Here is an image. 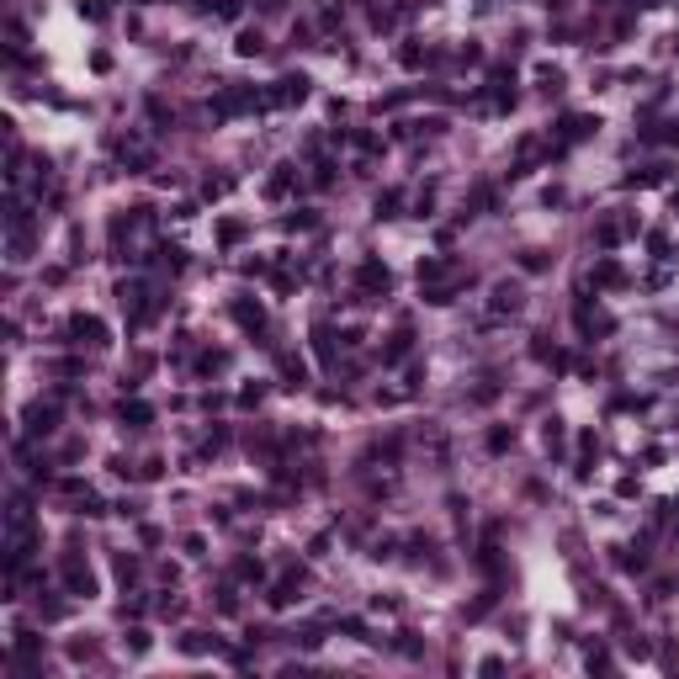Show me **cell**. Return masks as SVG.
Here are the masks:
<instances>
[{
    "mask_svg": "<svg viewBox=\"0 0 679 679\" xmlns=\"http://www.w3.org/2000/svg\"><path fill=\"white\" fill-rule=\"evenodd\" d=\"M64 340L70 345H91V350H101L106 345V324L96 314H70L64 319Z\"/></svg>",
    "mask_w": 679,
    "mask_h": 679,
    "instance_id": "6da1fadb",
    "label": "cell"
},
{
    "mask_svg": "<svg viewBox=\"0 0 679 679\" xmlns=\"http://www.w3.org/2000/svg\"><path fill=\"white\" fill-rule=\"evenodd\" d=\"M355 287H361V292H372V297H387V292H393V271H387L382 260H361Z\"/></svg>",
    "mask_w": 679,
    "mask_h": 679,
    "instance_id": "7a4b0ae2",
    "label": "cell"
},
{
    "mask_svg": "<svg viewBox=\"0 0 679 679\" xmlns=\"http://www.w3.org/2000/svg\"><path fill=\"white\" fill-rule=\"evenodd\" d=\"M64 589H70V595H80V600L96 595V573L74 558V552H64Z\"/></svg>",
    "mask_w": 679,
    "mask_h": 679,
    "instance_id": "3957f363",
    "label": "cell"
},
{
    "mask_svg": "<svg viewBox=\"0 0 679 679\" xmlns=\"http://www.w3.org/2000/svg\"><path fill=\"white\" fill-rule=\"evenodd\" d=\"M308 85H314L308 74H282L271 96H276V106H297V101H308Z\"/></svg>",
    "mask_w": 679,
    "mask_h": 679,
    "instance_id": "277c9868",
    "label": "cell"
},
{
    "mask_svg": "<svg viewBox=\"0 0 679 679\" xmlns=\"http://www.w3.org/2000/svg\"><path fill=\"white\" fill-rule=\"evenodd\" d=\"M276 372H282V387H308V361H303V355L282 350V355H276Z\"/></svg>",
    "mask_w": 679,
    "mask_h": 679,
    "instance_id": "5b68a950",
    "label": "cell"
},
{
    "mask_svg": "<svg viewBox=\"0 0 679 679\" xmlns=\"http://www.w3.org/2000/svg\"><path fill=\"white\" fill-rule=\"evenodd\" d=\"M228 314H233V324H244V329H260V324H265V308L250 303V297H233Z\"/></svg>",
    "mask_w": 679,
    "mask_h": 679,
    "instance_id": "8992f818",
    "label": "cell"
},
{
    "mask_svg": "<svg viewBox=\"0 0 679 679\" xmlns=\"http://www.w3.org/2000/svg\"><path fill=\"white\" fill-rule=\"evenodd\" d=\"M297 589H303V573H287L282 584H276L271 595H265V600H271V610H287V605L297 600Z\"/></svg>",
    "mask_w": 679,
    "mask_h": 679,
    "instance_id": "52a82bcc",
    "label": "cell"
},
{
    "mask_svg": "<svg viewBox=\"0 0 679 679\" xmlns=\"http://www.w3.org/2000/svg\"><path fill=\"white\" fill-rule=\"evenodd\" d=\"M409 345H414V335H409V329H398V335L382 345V366H398V361L409 355Z\"/></svg>",
    "mask_w": 679,
    "mask_h": 679,
    "instance_id": "ba28073f",
    "label": "cell"
},
{
    "mask_svg": "<svg viewBox=\"0 0 679 679\" xmlns=\"http://www.w3.org/2000/svg\"><path fill=\"white\" fill-rule=\"evenodd\" d=\"M175 648L186 653V658H197V653H207V648H218L213 637H207V631H181V637H175Z\"/></svg>",
    "mask_w": 679,
    "mask_h": 679,
    "instance_id": "9c48e42d",
    "label": "cell"
},
{
    "mask_svg": "<svg viewBox=\"0 0 679 679\" xmlns=\"http://www.w3.org/2000/svg\"><path fill=\"white\" fill-rule=\"evenodd\" d=\"M149 419H154L149 404H138V398H133V404H122V430H143Z\"/></svg>",
    "mask_w": 679,
    "mask_h": 679,
    "instance_id": "30bf717a",
    "label": "cell"
},
{
    "mask_svg": "<svg viewBox=\"0 0 679 679\" xmlns=\"http://www.w3.org/2000/svg\"><path fill=\"white\" fill-rule=\"evenodd\" d=\"M520 308V287L515 282H499L494 287V314H515Z\"/></svg>",
    "mask_w": 679,
    "mask_h": 679,
    "instance_id": "8fae6325",
    "label": "cell"
},
{
    "mask_svg": "<svg viewBox=\"0 0 679 679\" xmlns=\"http://www.w3.org/2000/svg\"><path fill=\"white\" fill-rule=\"evenodd\" d=\"M541 446H547L552 456H558L568 446V430H563V419H541Z\"/></svg>",
    "mask_w": 679,
    "mask_h": 679,
    "instance_id": "7c38bea8",
    "label": "cell"
},
{
    "mask_svg": "<svg viewBox=\"0 0 679 679\" xmlns=\"http://www.w3.org/2000/svg\"><path fill=\"white\" fill-rule=\"evenodd\" d=\"M287 192H292V165H276V175L265 181V197H271V202H282Z\"/></svg>",
    "mask_w": 679,
    "mask_h": 679,
    "instance_id": "4fadbf2b",
    "label": "cell"
},
{
    "mask_svg": "<svg viewBox=\"0 0 679 679\" xmlns=\"http://www.w3.org/2000/svg\"><path fill=\"white\" fill-rule=\"evenodd\" d=\"M589 282H595V287H621L626 276H621V265H616V260H600L595 271H589Z\"/></svg>",
    "mask_w": 679,
    "mask_h": 679,
    "instance_id": "5bb4252c",
    "label": "cell"
},
{
    "mask_svg": "<svg viewBox=\"0 0 679 679\" xmlns=\"http://www.w3.org/2000/svg\"><path fill=\"white\" fill-rule=\"evenodd\" d=\"M27 430H32V436H48V430H53V409L32 404V409H27Z\"/></svg>",
    "mask_w": 679,
    "mask_h": 679,
    "instance_id": "9a60e30c",
    "label": "cell"
},
{
    "mask_svg": "<svg viewBox=\"0 0 679 679\" xmlns=\"http://www.w3.org/2000/svg\"><path fill=\"white\" fill-rule=\"evenodd\" d=\"M239 239H244V218H223V223H218V244H223V250H233Z\"/></svg>",
    "mask_w": 679,
    "mask_h": 679,
    "instance_id": "2e32d148",
    "label": "cell"
},
{
    "mask_svg": "<svg viewBox=\"0 0 679 679\" xmlns=\"http://www.w3.org/2000/svg\"><path fill=\"white\" fill-rule=\"evenodd\" d=\"M233 48H239V53H244V59H255V53H260V48H265V38H260V27H244V32H239V43H233Z\"/></svg>",
    "mask_w": 679,
    "mask_h": 679,
    "instance_id": "e0dca14e",
    "label": "cell"
},
{
    "mask_svg": "<svg viewBox=\"0 0 679 679\" xmlns=\"http://www.w3.org/2000/svg\"><path fill=\"white\" fill-rule=\"evenodd\" d=\"M509 446H515V430H509V425H494V430H488V451H494V456H504Z\"/></svg>",
    "mask_w": 679,
    "mask_h": 679,
    "instance_id": "ac0fdd59",
    "label": "cell"
},
{
    "mask_svg": "<svg viewBox=\"0 0 679 679\" xmlns=\"http://www.w3.org/2000/svg\"><path fill=\"white\" fill-rule=\"evenodd\" d=\"M314 350H319V361L335 366V335H329V324H319V329H314Z\"/></svg>",
    "mask_w": 679,
    "mask_h": 679,
    "instance_id": "d6986e66",
    "label": "cell"
},
{
    "mask_svg": "<svg viewBox=\"0 0 679 679\" xmlns=\"http://www.w3.org/2000/svg\"><path fill=\"white\" fill-rule=\"evenodd\" d=\"M112 568H117V578H122V584H133V578L143 573V568H138V558H133V552H117V558H112Z\"/></svg>",
    "mask_w": 679,
    "mask_h": 679,
    "instance_id": "ffe728a7",
    "label": "cell"
},
{
    "mask_svg": "<svg viewBox=\"0 0 679 679\" xmlns=\"http://www.w3.org/2000/svg\"><path fill=\"white\" fill-rule=\"evenodd\" d=\"M536 80H541V91H547V96H558V91H563V70H558V64H541Z\"/></svg>",
    "mask_w": 679,
    "mask_h": 679,
    "instance_id": "44dd1931",
    "label": "cell"
},
{
    "mask_svg": "<svg viewBox=\"0 0 679 679\" xmlns=\"http://www.w3.org/2000/svg\"><path fill=\"white\" fill-rule=\"evenodd\" d=\"M425 59H430V53L419 48V43H404V48H398V64H404V70H419Z\"/></svg>",
    "mask_w": 679,
    "mask_h": 679,
    "instance_id": "7402d4cb",
    "label": "cell"
},
{
    "mask_svg": "<svg viewBox=\"0 0 679 679\" xmlns=\"http://www.w3.org/2000/svg\"><path fill=\"white\" fill-rule=\"evenodd\" d=\"M197 372H228V350H202Z\"/></svg>",
    "mask_w": 679,
    "mask_h": 679,
    "instance_id": "603a6c76",
    "label": "cell"
},
{
    "mask_svg": "<svg viewBox=\"0 0 679 679\" xmlns=\"http://www.w3.org/2000/svg\"><path fill=\"white\" fill-rule=\"evenodd\" d=\"M228 192H233L228 175H207V181H202V197H207V202H213V197H228Z\"/></svg>",
    "mask_w": 679,
    "mask_h": 679,
    "instance_id": "cb8c5ba5",
    "label": "cell"
},
{
    "mask_svg": "<svg viewBox=\"0 0 679 679\" xmlns=\"http://www.w3.org/2000/svg\"><path fill=\"white\" fill-rule=\"evenodd\" d=\"M233 573H239L244 584H260V578H265V568L255 563V558H239V568H233Z\"/></svg>",
    "mask_w": 679,
    "mask_h": 679,
    "instance_id": "d4e9b609",
    "label": "cell"
},
{
    "mask_svg": "<svg viewBox=\"0 0 679 679\" xmlns=\"http://www.w3.org/2000/svg\"><path fill=\"white\" fill-rule=\"evenodd\" d=\"M520 271H547V250H520Z\"/></svg>",
    "mask_w": 679,
    "mask_h": 679,
    "instance_id": "484cf974",
    "label": "cell"
},
{
    "mask_svg": "<svg viewBox=\"0 0 679 679\" xmlns=\"http://www.w3.org/2000/svg\"><path fill=\"white\" fill-rule=\"evenodd\" d=\"M122 648H128L133 658H138V653H149V631H138V626H133L128 637H122Z\"/></svg>",
    "mask_w": 679,
    "mask_h": 679,
    "instance_id": "4316f807",
    "label": "cell"
},
{
    "mask_svg": "<svg viewBox=\"0 0 679 679\" xmlns=\"http://www.w3.org/2000/svg\"><path fill=\"white\" fill-rule=\"evenodd\" d=\"M398 202H404L398 192H382L377 197V218H398Z\"/></svg>",
    "mask_w": 679,
    "mask_h": 679,
    "instance_id": "83f0119b",
    "label": "cell"
},
{
    "mask_svg": "<svg viewBox=\"0 0 679 679\" xmlns=\"http://www.w3.org/2000/svg\"><path fill=\"white\" fill-rule=\"evenodd\" d=\"M38 648H43V637H32V631L21 626V631H16V653H21V658H32Z\"/></svg>",
    "mask_w": 679,
    "mask_h": 679,
    "instance_id": "f1b7e54d",
    "label": "cell"
},
{
    "mask_svg": "<svg viewBox=\"0 0 679 679\" xmlns=\"http://www.w3.org/2000/svg\"><path fill=\"white\" fill-rule=\"evenodd\" d=\"M265 398V382H250V387H239V409H255Z\"/></svg>",
    "mask_w": 679,
    "mask_h": 679,
    "instance_id": "f546056e",
    "label": "cell"
},
{
    "mask_svg": "<svg viewBox=\"0 0 679 679\" xmlns=\"http://www.w3.org/2000/svg\"><path fill=\"white\" fill-rule=\"evenodd\" d=\"M398 653H404V658H419L425 648H419V637H414V631H398Z\"/></svg>",
    "mask_w": 679,
    "mask_h": 679,
    "instance_id": "4dcf8cb0",
    "label": "cell"
},
{
    "mask_svg": "<svg viewBox=\"0 0 679 679\" xmlns=\"http://www.w3.org/2000/svg\"><path fill=\"white\" fill-rule=\"evenodd\" d=\"M38 616L43 621H59L64 616V600H38Z\"/></svg>",
    "mask_w": 679,
    "mask_h": 679,
    "instance_id": "1f68e13d",
    "label": "cell"
},
{
    "mask_svg": "<svg viewBox=\"0 0 679 679\" xmlns=\"http://www.w3.org/2000/svg\"><path fill=\"white\" fill-rule=\"evenodd\" d=\"M160 616H165V621H175V616H186V600H170V595H165V600H160Z\"/></svg>",
    "mask_w": 679,
    "mask_h": 679,
    "instance_id": "d6a6232c",
    "label": "cell"
},
{
    "mask_svg": "<svg viewBox=\"0 0 679 679\" xmlns=\"http://www.w3.org/2000/svg\"><path fill=\"white\" fill-rule=\"evenodd\" d=\"M314 186H335V165H329V160L314 165Z\"/></svg>",
    "mask_w": 679,
    "mask_h": 679,
    "instance_id": "836d02e7",
    "label": "cell"
},
{
    "mask_svg": "<svg viewBox=\"0 0 679 679\" xmlns=\"http://www.w3.org/2000/svg\"><path fill=\"white\" fill-rule=\"evenodd\" d=\"M138 477H143V483H154V477H165V462H160V456H149V462L138 467Z\"/></svg>",
    "mask_w": 679,
    "mask_h": 679,
    "instance_id": "e575fe53",
    "label": "cell"
},
{
    "mask_svg": "<svg viewBox=\"0 0 679 679\" xmlns=\"http://www.w3.org/2000/svg\"><path fill=\"white\" fill-rule=\"evenodd\" d=\"M80 16L85 21H106V6H101V0H80Z\"/></svg>",
    "mask_w": 679,
    "mask_h": 679,
    "instance_id": "d590c367",
    "label": "cell"
},
{
    "mask_svg": "<svg viewBox=\"0 0 679 679\" xmlns=\"http://www.w3.org/2000/svg\"><path fill=\"white\" fill-rule=\"evenodd\" d=\"M149 117H154V122H160V128H170V106H165V101H160V96H154V101H149Z\"/></svg>",
    "mask_w": 679,
    "mask_h": 679,
    "instance_id": "8d00e7d4",
    "label": "cell"
},
{
    "mask_svg": "<svg viewBox=\"0 0 679 679\" xmlns=\"http://www.w3.org/2000/svg\"><path fill=\"white\" fill-rule=\"evenodd\" d=\"M314 223H319L314 213H292V218H287V228H292V233H303V228H314Z\"/></svg>",
    "mask_w": 679,
    "mask_h": 679,
    "instance_id": "74e56055",
    "label": "cell"
},
{
    "mask_svg": "<svg viewBox=\"0 0 679 679\" xmlns=\"http://www.w3.org/2000/svg\"><path fill=\"white\" fill-rule=\"evenodd\" d=\"M372 558H377V563H387V558H393V536H382V541H372Z\"/></svg>",
    "mask_w": 679,
    "mask_h": 679,
    "instance_id": "f35d334b",
    "label": "cell"
},
{
    "mask_svg": "<svg viewBox=\"0 0 679 679\" xmlns=\"http://www.w3.org/2000/svg\"><path fill=\"white\" fill-rule=\"evenodd\" d=\"M70 658H80V663L96 658V642H70Z\"/></svg>",
    "mask_w": 679,
    "mask_h": 679,
    "instance_id": "ab89813d",
    "label": "cell"
},
{
    "mask_svg": "<svg viewBox=\"0 0 679 679\" xmlns=\"http://www.w3.org/2000/svg\"><path fill=\"white\" fill-rule=\"evenodd\" d=\"M218 610H223V616H233V610H239V595H233V589H223V595H218Z\"/></svg>",
    "mask_w": 679,
    "mask_h": 679,
    "instance_id": "60d3db41",
    "label": "cell"
},
{
    "mask_svg": "<svg viewBox=\"0 0 679 679\" xmlns=\"http://www.w3.org/2000/svg\"><path fill=\"white\" fill-rule=\"evenodd\" d=\"M91 70H96V74H106V70H112V53H106V48H101V53H91Z\"/></svg>",
    "mask_w": 679,
    "mask_h": 679,
    "instance_id": "b9f144b4",
    "label": "cell"
},
{
    "mask_svg": "<svg viewBox=\"0 0 679 679\" xmlns=\"http://www.w3.org/2000/svg\"><path fill=\"white\" fill-rule=\"evenodd\" d=\"M181 6H186V0H181Z\"/></svg>",
    "mask_w": 679,
    "mask_h": 679,
    "instance_id": "7bdbcfd3",
    "label": "cell"
}]
</instances>
